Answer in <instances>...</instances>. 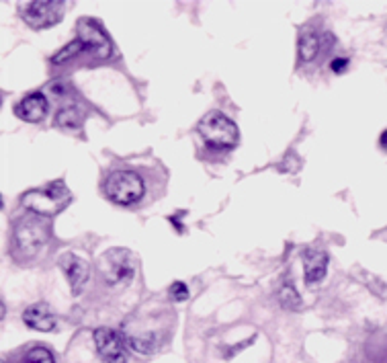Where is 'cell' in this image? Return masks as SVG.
I'll return each instance as SVG.
<instances>
[{
  "instance_id": "1",
  "label": "cell",
  "mask_w": 387,
  "mask_h": 363,
  "mask_svg": "<svg viewBox=\"0 0 387 363\" xmlns=\"http://www.w3.org/2000/svg\"><path fill=\"white\" fill-rule=\"evenodd\" d=\"M48 237H50V230H48V224L43 220H39L37 216L21 218L15 224L13 238H11L13 256L17 261H25V259L36 256L43 249V244L48 242Z\"/></svg>"
},
{
  "instance_id": "2",
  "label": "cell",
  "mask_w": 387,
  "mask_h": 363,
  "mask_svg": "<svg viewBox=\"0 0 387 363\" xmlns=\"http://www.w3.org/2000/svg\"><path fill=\"white\" fill-rule=\"evenodd\" d=\"M199 134L205 140V144H209L215 150H231L240 138L238 126L222 111H209L199 121Z\"/></svg>"
},
{
  "instance_id": "3",
  "label": "cell",
  "mask_w": 387,
  "mask_h": 363,
  "mask_svg": "<svg viewBox=\"0 0 387 363\" xmlns=\"http://www.w3.org/2000/svg\"><path fill=\"white\" fill-rule=\"evenodd\" d=\"M103 191L109 201H113L117 205H131L143 197L146 185L136 170L124 168V170H115L107 177Z\"/></svg>"
},
{
  "instance_id": "4",
  "label": "cell",
  "mask_w": 387,
  "mask_h": 363,
  "mask_svg": "<svg viewBox=\"0 0 387 363\" xmlns=\"http://www.w3.org/2000/svg\"><path fill=\"white\" fill-rule=\"evenodd\" d=\"M21 201L37 216L50 218V216L60 214L70 203V191L64 187V183L58 181L43 189H37V191H27Z\"/></svg>"
},
{
  "instance_id": "5",
  "label": "cell",
  "mask_w": 387,
  "mask_h": 363,
  "mask_svg": "<svg viewBox=\"0 0 387 363\" xmlns=\"http://www.w3.org/2000/svg\"><path fill=\"white\" fill-rule=\"evenodd\" d=\"M66 2L62 0H33V2H25L21 4L18 13L25 18V23H29V27L33 29H48L58 25L64 13H66Z\"/></svg>"
},
{
  "instance_id": "6",
  "label": "cell",
  "mask_w": 387,
  "mask_h": 363,
  "mask_svg": "<svg viewBox=\"0 0 387 363\" xmlns=\"http://www.w3.org/2000/svg\"><path fill=\"white\" fill-rule=\"evenodd\" d=\"M99 271L107 283H125L136 273V261L127 249H111L99 259Z\"/></svg>"
},
{
  "instance_id": "7",
  "label": "cell",
  "mask_w": 387,
  "mask_h": 363,
  "mask_svg": "<svg viewBox=\"0 0 387 363\" xmlns=\"http://www.w3.org/2000/svg\"><path fill=\"white\" fill-rule=\"evenodd\" d=\"M124 341L129 349H133L140 355H150L160 347V330L158 328L148 327L143 320L138 318H129L124 325Z\"/></svg>"
},
{
  "instance_id": "8",
  "label": "cell",
  "mask_w": 387,
  "mask_h": 363,
  "mask_svg": "<svg viewBox=\"0 0 387 363\" xmlns=\"http://www.w3.org/2000/svg\"><path fill=\"white\" fill-rule=\"evenodd\" d=\"M76 31H78V37H76V39L82 41L85 52L94 54L97 58H101V60L111 58V54H113V43H111L109 36H107L105 31H103L94 21H90V18H80Z\"/></svg>"
},
{
  "instance_id": "9",
  "label": "cell",
  "mask_w": 387,
  "mask_h": 363,
  "mask_svg": "<svg viewBox=\"0 0 387 363\" xmlns=\"http://www.w3.org/2000/svg\"><path fill=\"white\" fill-rule=\"evenodd\" d=\"M94 345L105 363H127L124 341L113 328L101 327L94 330Z\"/></svg>"
},
{
  "instance_id": "10",
  "label": "cell",
  "mask_w": 387,
  "mask_h": 363,
  "mask_svg": "<svg viewBox=\"0 0 387 363\" xmlns=\"http://www.w3.org/2000/svg\"><path fill=\"white\" fill-rule=\"evenodd\" d=\"M60 267L64 269L68 281H70V290L74 296H78L85 283L88 281L90 277V269H88L87 261H82L80 256H76L74 253H66L60 256Z\"/></svg>"
},
{
  "instance_id": "11",
  "label": "cell",
  "mask_w": 387,
  "mask_h": 363,
  "mask_svg": "<svg viewBox=\"0 0 387 363\" xmlns=\"http://www.w3.org/2000/svg\"><path fill=\"white\" fill-rule=\"evenodd\" d=\"M15 115L27 124H37L48 115V99L43 92H31L27 94L15 107Z\"/></svg>"
},
{
  "instance_id": "12",
  "label": "cell",
  "mask_w": 387,
  "mask_h": 363,
  "mask_svg": "<svg viewBox=\"0 0 387 363\" xmlns=\"http://www.w3.org/2000/svg\"><path fill=\"white\" fill-rule=\"evenodd\" d=\"M23 323L33 330L50 332L55 328V314L48 302H37L23 312Z\"/></svg>"
},
{
  "instance_id": "13",
  "label": "cell",
  "mask_w": 387,
  "mask_h": 363,
  "mask_svg": "<svg viewBox=\"0 0 387 363\" xmlns=\"http://www.w3.org/2000/svg\"><path fill=\"white\" fill-rule=\"evenodd\" d=\"M303 267H305V283L316 286L324 277L328 269V253L326 251H314L307 249L303 253Z\"/></svg>"
},
{
  "instance_id": "14",
  "label": "cell",
  "mask_w": 387,
  "mask_h": 363,
  "mask_svg": "<svg viewBox=\"0 0 387 363\" xmlns=\"http://www.w3.org/2000/svg\"><path fill=\"white\" fill-rule=\"evenodd\" d=\"M320 54V39L316 33H303L300 37V58L303 62H312Z\"/></svg>"
},
{
  "instance_id": "15",
  "label": "cell",
  "mask_w": 387,
  "mask_h": 363,
  "mask_svg": "<svg viewBox=\"0 0 387 363\" xmlns=\"http://www.w3.org/2000/svg\"><path fill=\"white\" fill-rule=\"evenodd\" d=\"M21 363H55L52 351L48 347H31L25 355Z\"/></svg>"
},
{
  "instance_id": "16",
  "label": "cell",
  "mask_w": 387,
  "mask_h": 363,
  "mask_svg": "<svg viewBox=\"0 0 387 363\" xmlns=\"http://www.w3.org/2000/svg\"><path fill=\"white\" fill-rule=\"evenodd\" d=\"M279 300H281V306L287 310H298L301 308V298L298 290L291 286V283H285L279 293Z\"/></svg>"
},
{
  "instance_id": "17",
  "label": "cell",
  "mask_w": 387,
  "mask_h": 363,
  "mask_svg": "<svg viewBox=\"0 0 387 363\" xmlns=\"http://www.w3.org/2000/svg\"><path fill=\"white\" fill-rule=\"evenodd\" d=\"M55 121H58V126L62 127H78L82 124V115L78 113L76 107H64L58 113Z\"/></svg>"
},
{
  "instance_id": "18",
  "label": "cell",
  "mask_w": 387,
  "mask_h": 363,
  "mask_svg": "<svg viewBox=\"0 0 387 363\" xmlns=\"http://www.w3.org/2000/svg\"><path fill=\"white\" fill-rule=\"evenodd\" d=\"M82 52H85V45H82V41H80V39H74V41H70V43L66 45V48H62L58 54L53 55L52 62L53 64H62V62L70 60L72 55L82 54Z\"/></svg>"
},
{
  "instance_id": "19",
  "label": "cell",
  "mask_w": 387,
  "mask_h": 363,
  "mask_svg": "<svg viewBox=\"0 0 387 363\" xmlns=\"http://www.w3.org/2000/svg\"><path fill=\"white\" fill-rule=\"evenodd\" d=\"M170 298L175 300V302H187L189 300V288L182 283V281H175L173 286H170Z\"/></svg>"
},
{
  "instance_id": "20",
  "label": "cell",
  "mask_w": 387,
  "mask_h": 363,
  "mask_svg": "<svg viewBox=\"0 0 387 363\" xmlns=\"http://www.w3.org/2000/svg\"><path fill=\"white\" fill-rule=\"evenodd\" d=\"M347 68H349V60H347V58H334V60L330 62V70L336 74L347 72Z\"/></svg>"
},
{
  "instance_id": "21",
  "label": "cell",
  "mask_w": 387,
  "mask_h": 363,
  "mask_svg": "<svg viewBox=\"0 0 387 363\" xmlns=\"http://www.w3.org/2000/svg\"><path fill=\"white\" fill-rule=\"evenodd\" d=\"M379 144H381V148L383 150H387V129L381 134V138H379Z\"/></svg>"
}]
</instances>
